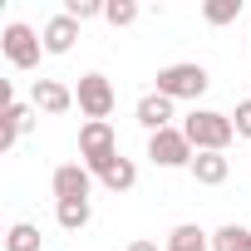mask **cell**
I'll list each match as a JSON object with an SVG mask.
<instances>
[{
	"mask_svg": "<svg viewBox=\"0 0 251 251\" xmlns=\"http://www.w3.org/2000/svg\"><path fill=\"white\" fill-rule=\"evenodd\" d=\"M30 128H35V103L10 99V103H5V128H0V148L10 153V148H15V143H20Z\"/></svg>",
	"mask_w": 251,
	"mask_h": 251,
	"instance_id": "cell-10",
	"label": "cell"
},
{
	"mask_svg": "<svg viewBox=\"0 0 251 251\" xmlns=\"http://www.w3.org/2000/svg\"><path fill=\"white\" fill-rule=\"evenodd\" d=\"M89 217H94L89 197H74V202H54V222H59L64 231H84V226H89Z\"/></svg>",
	"mask_w": 251,
	"mask_h": 251,
	"instance_id": "cell-14",
	"label": "cell"
},
{
	"mask_svg": "<svg viewBox=\"0 0 251 251\" xmlns=\"http://www.w3.org/2000/svg\"><path fill=\"white\" fill-rule=\"evenodd\" d=\"M168 251H212V236H207L202 226L182 222V226H173V231H168Z\"/></svg>",
	"mask_w": 251,
	"mask_h": 251,
	"instance_id": "cell-15",
	"label": "cell"
},
{
	"mask_svg": "<svg viewBox=\"0 0 251 251\" xmlns=\"http://www.w3.org/2000/svg\"><path fill=\"white\" fill-rule=\"evenodd\" d=\"M5 251H40V226L35 222H15L5 231Z\"/></svg>",
	"mask_w": 251,
	"mask_h": 251,
	"instance_id": "cell-17",
	"label": "cell"
},
{
	"mask_svg": "<svg viewBox=\"0 0 251 251\" xmlns=\"http://www.w3.org/2000/svg\"><path fill=\"white\" fill-rule=\"evenodd\" d=\"M231 123H236V138H251V99H246V103H236Z\"/></svg>",
	"mask_w": 251,
	"mask_h": 251,
	"instance_id": "cell-21",
	"label": "cell"
},
{
	"mask_svg": "<svg viewBox=\"0 0 251 251\" xmlns=\"http://www.w3.org/2000/svg\"><path fill=\"white\" fill-rule=\"evenodd\" d=\"M30 103H35L40 113H69V108H74V89L59 84V79H35V84H30Z\"/></svg>",
	"mask_w": 251,
	"mask_h": 251,
	"instance_id": "cell-8",
	"label": "cell"
},
{
	"mask_svg": "<svg viewBox=\"0 0 251 251\" xmlns=\"http://www.w3.org/2000/svg\"><path fill=\"white\" fill-rule=\"evenodd\" d=\"M40 40H45V54H69V50H74V40H79V20L59 10V15H50V20H45Z\"/></svg>",
	"mask_w": 251,
	"mask_h": 251,
	"instance_id": "cell-9",
	"label": "cell"
},
{
	"mask_svg": "<svg viewBox=\"0 0 251 251\" xmlns=\"http://www.w3.org/2000/svg\"><path fill=\"white\" fill-rule=\"evenodd\" d=\"M187 173H192L202 187H222V182H226V173H231V163H226V153H197Z\"/></svg>",
	"mask_w": 251,
	"mask_h": 251,
	"instance_id": "cell-12",
	"label": "cell"
},
{
	"mask_svg": "<svg viewBox=\"0 0 251 251\" xmlns=\"http://www.w3.org/2000/svg\"><path fill=\"white\" fill-rule=\"evenodd\" d=\"M79 158H84V168L99 177L113 158H118V138H113V123H84L79 128Z\"/></svg>",
	"mask_w": 251,
	"mask_h": 251,
	"instance_id": "cell-3",
	"label": "cell"
},
{
	"mask_svg": "<svg viewBox=\"0 0 251 251\" xmlns=\"http://www.w3.org/2000/svg\"><path fill=\"white\" fill-rule=\"evenodd\" d=\"M103 20H108L113 30H123V25L138 20V5H133V0H108V5H103Z\"/></svg>",
	"mask_w": 251,
	"mask_h": 251,
	"instance_id": "cell-19",
	"label": "cell"
},
{
	"mask_svg": "<svg viewBox=\"0 0 251 251\" xmlns=\"http://www.w3.org/2000/svg\"><path fill=\"white\" fill-rule=\"evenodd\" d=\"M74 103H79V113H84L89 123H108V113H113L118 94H113V84H108L103 74H84V79H79V89H74Z\"/></svg>",
	"mask_w": 251,
	"mask_h": 251,
	"instance_id": "cell-4",
	"label": "cell"
},
{
	"mask_svg": "<svg viewBox=\"0 0 251 251\" xmlns=\"http://www.w3.org/2000/svg\"><path fill=\"white\" fill-rule=\"evenodd\" d=\"M0 50H5V59H10L15 69H35L40 54H45V40H40L25 20H10L5 35H0Z\"/></svg>",
	"mask_w": 251,
	"mask_h": 251,
	"instance_id": "cell-5",
	"label": "cell"
},
{
	"mask_svg": "<svg viewBox=\"0 0 251 251\" xmlns=\"http://www.w3.org/2000/svg\"><path fill=\"white\" fill-rule=\"evenodd\" d=\"M128 251H158V241H133Z\"/></svg>",
	"mask_w": 251,
	"mask_h": 251,
	"instance_id": "cell-22",
	"label": "cell"
},
{
	"mask_svg": "<svg viewBox=\"0 0 251 251\" xmlns=\"http://www.w3.org/2000/svg\"><path fill=\"white\" fill-rule=\"evenodd\" d=\"M202 20H207V25H231V20H241V0H207V5H202Z\"/></svg>",
	"mask_w": 251,
	"mask_h": 251,
	"instance_id": "cell-18",
	"label": "cell"
},
{
	"mask_svg": "<svg viewBox=\"0 0 251 251\" xmlns=\"http://www.w3.org/2000/svg\"><path fill=\"white\" fill-rule=\"evenodd\" d=\"M133 113H138V123H143L148 133H163V128H173V99H168V94H158V89H153V94H143Z\"/></svg>",
	"mask_w": 251,
	"mask_h": 251,
	"instance_id": "cell-11",
	"label": "cell"
},
{
	"mask_svg": "<svg viewBox=\"0 0 251 251\" xmlns=\"http://www.w3.org/2000/svg\"><path fill=\"white\" fill-rule=\"evenodd\" d=\"M207 84H212V74H207L202 64H163V69H158V94H168L173 103H177V99H192V103H197V99L207 94Z\"/></svg>",
	"mask_w": 251,
	"mask_h": 251,
	"instance_id": "cell-2",
	"label": "cell"
},
{
	"mask_svg": "<svg viewBox=\"0 0 251 251\" xmlns=\"http://www.w3.org/2000/svg\"><path fill=\"white\" fill-rule=\"evenodd\" d=\"M177 128L187 133V143H192L197 153H226V143L236 138L231 113H217V108H192Z\"/></svg>",
	"mask_w": 251,
	"mask_h": 251,
	"instance_id": "cell-1",
	"label": "cell"
},
{
	"mask_svg": "<svg viewBox=\"0 0 251 251\" xmlns=\"http://www.w3.org/2000/svg\"><path fill=\"white\" fill-rule=\"evenodd\" d=\"M148 158H153L158 168H192L197 148L187 143L182 128H163V133H148Z\"/></svg>",
	"mask_w": 251,
	"mask_h": 251,
	"instance_id": "cell-6",
	"label": "cell"
},
{
	"mask_svg": "<svg viewBox=\"0 0 251 251\" xmlns=\"http://www.w3.org/2000/svg\"><path fill=\"white\" fill-rule=\"evenodd\" d=\"M64 15H74V20L84 25V20L103 15V0H64Z\"/></svg>",
	"mask_w": 251,
	"mask_h": 251,
	"instance_id": "cell-20",
	"label": "cell"
},
{
	"mask_svg": "<svg viewBox=\"0 0 251 251\" xmlns=\"http://www.w3.org/2000/svg\"><path fill=\"white\" fill-rule=\"evenodd\" d=\"M50 187H54V202H74V197H89L94 187V173L84 163H59L50 173Z\"/></svg>",
	"mask_w": 251,
	"mask_h": 251,
	"instance_id": "cell-7",
	"label": "cell"
},
{
	"mask_svg": "<svg viewBox=\"0 0 251 251\" xmlns=\"http://www.w3.org/2000/svg\"><path fill=\"white\" fill-rule=\"evenodd\" d=\"M212 251H251V226L241 222H226L212 231Z\"/></svg>",
	"mask_w": 251,
	"mask_h": 251,
	"instance_id": "cell-16",
	"label": "cell"
},
{
	"mask_svg": "<svg viewBox=\"0 0 251 251\" xmlns=\"http://www.w3.org/2000/svg\"><path fill=\"white\" fill-rule=\"evenodd\" d=\"M99 182H103L108 192H128V187L138 182V168H133V158H123V153H118V158H113V163L99 173Z\"/></svg>",
	"mask_w": 251,
	"mask_h": 251,
	"instance_id": "cell-13",
	"label": "cell"
}]
</instances>
